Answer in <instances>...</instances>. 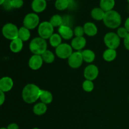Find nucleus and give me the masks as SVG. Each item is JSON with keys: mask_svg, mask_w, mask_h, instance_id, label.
Returning a JSON list of instances; mask_svg holds the SVG:
<instances>
[{"mask_svg": "<svg viewBox=\"0 0 129 129\" xmlns=\"http://www.w3.org/2000/svg\"><path fill=\"white\" fill-rule=\"evenodd\" d=\"M19 28L12 23H8L2 28V34L5 39L10 40H15L18 38Z\"/></svg>", "mask_w": 129, "mask_h": 129, "instance_id": "obj_5", "label": "nucleus"}, {"mask_svg": "<svg viewBox=\"0 0 129 129\" xmlns=\"http://www.w3.org/2000/svg\"><path fill=\"white\" fill-rule=\"evenodd\" d=\"M46 0H33L31 4V7L34 13H40L45 10L47 8Z\"/></svg>", "mask_w": 129, "mask_h": 129, "instance_id": "obj_15", "label": "nucleus"}, {"mask_svg": "<svg viewBox=\"0 0 129 129\" xmlns=\"http://www.w3.org/2000/svg\"><path fill=\"white\" fill-rule=\"evenodd\" d=\"M63 18V25H67V26H70V23H71V17L69 15H66V16H62Z\"/></svg>", "mask_w": 129, "mask_h": 129, "instance_id": "obj_34", "label": "nucleus"}, {"mask_svg": "<svg viewBox=\"0 0 129 129\" xmlns=\"http://www.w3.org/2000/svg\"><path fill=\"white\" fill-rule=\"evenodd\" d=\"M84 33L88 37H94L98 34V28L93 22H86L83 25Z\"/></svg>", "mask_w": 129, "mask_h": 129, "instance_id": "obj_16", "label": "nucleus"}, {"mask_svg": "<svg viewBox=\"0 0 129 129\" xmlns=\"http://www.w3.org/2000/svg\"><path fill=\"white\" fill-rule=\"evenodd\" d=\"M82 88L84 91L87 92V93H90V92L93 91V90L94 89V83L92 81L86 79L85 81H83V84H82Z\"/></svg>", "mask_w": 129, "mask_h": 129, "instance_id": "obj_29", "label": "nucleus"}, {"mask_svg": "<svg viewBox=\"0 0 129 129\" xmlns=\"http://www.w3.org/2000/svg\"><path fill=\"white\" fill-rule=\"evenodd\" d=\"M44 63L41 55H33L28 60V66L31 70L37 71L42 68Z\"/></svg>", "mask_w": 129, "mask_h": 129, "instance_id": "obj_11", "label": "nucleus"}, {"mask_svg": "<svg viewBox=\"0 0 129 129\" xmlns=\"http://www.w3.org/2000/svg\"><path fill=\"white\" fill-rule=\"evenodd\" d=\"M31 32L29 29L25 27L24 26H21L19 28L18 38L21 39L23 42H26L30 39Z\"/></svg>", "mask_w": 129, "mask_h": 129, "instance_id": "obj_24", "label": "nucleus"}, {"mask_svg": "<svg viewBox=\"0 0 129 129\" xmlns=\"http://www.w3.org/2000/svg\"><path fill=\"white\" fill-rule=\"evenodd\" d=\"M47 111V106L42 102L36 103L33 107V112L35 115H43L46 113Z\"/></svg>", "mask_w": 129, "mask_h": 129, "instance_id": "obj_20", "label": "nucleus"}, {"mask_svg": "<svg viewBox=\"0 0 129 129\" xmlns=\"http://www.w3.org/2000/svg\"><path fill=\"white\" fill-rule=\"evenodd\" d=\"M69 8L73 9L75 7L76 3L75 1H74V0H69Z\"/></svg>", "mask_w": 129, "mask_h": 129, "instance_id": "obj_38", "label": "nucleus"}, {"mask_svg": "<svg viewBox=\"0 0 129 129\" xmlns=\"http://www.w3.org/2000/svg\"><path fill=\"white\" fill-rule=\"evenodd\" d=\"M42 89L33 83H29L25 85L23 88L21 96L25 103L28 104H32L40 99Z\"/></svg>", "mask_w": 129, "mask_h": 129, "instance_id": "obj_1", "label": "nucleus"}, {"mask_svg": "<svg viewBox=\"0 0 129 129\" xmlns=\"http://www.w3.org/2000/svg\"><path fill=\"white\" fill-rule=\"evenodd\" d=\"M7 129H19V126L16 123H11L8 125Z\"/></svg>", "mask_w": 129, "mask_h": 129, "instance_id": "obj_37", "label": "nucleus"}, {"mask_svg": "<svg viewBox=\"0 0 129 129\" xmlns=\"http://www.w3.org/2000/svg\"><path fill=\"white\" fill-rule=\"evenodd\" d=\"M58 34L61 36L62 39L64 40H70L74 36V30L71 26L67 25H61L58 28Z\"/></svg>", "mask_w": 129, "mask_h": 129, "instance_id": "obj_13", "label": "nucleus"}, {"mask_svg": "<svg viewBox=\"0 0 129 129\" xmlns=\"http://www.w3.org/2000/svg\"><path fill=\"white\" fill-rule=\"evenodd\" d=\"M23 47V42L19 38L11 40L10 44V49L12 52L17 54L20 52Z\"/></svg>", "mask_w": 129, "mask_h": 129, "instance_id": "obj_17", "label": "nucleus"}, {"mask_svg": "<svg viewBox=\"0 0 129 129\" xmlns=\"http://www.w3.org/2000/svg\"><path fill=\"white\" fill-rule=\"evenodd\" d=\"M49 43H50V45L52 47L57 48L58 46L62 44V38L61 37L59 34H55L54 33L50 39H49Z\"/></svg>", "mask_w": 129, "mask_h": 129, "instance_id": "obj_25", "label": "nucleus"}, {"mask_svg": "<svg viewBox=\"0 0 129 129\" xmlns=\"http://www.w3.org/2000/svg\"><path fill=\"white\" fill-rule=\"evenodd\" d=\"M128 34V31H127V29L124 26L123 27H119L117 28V34L120 39H124Z\"/></svg>", "mask_w": 129, "mask_h": 129, "instance_id": "obj_30", "label": "nucleus"}, {"mask_svg": "<svg viewBox=\"0 0 129 129\" xmlns=\"http://www.w3.org/2000/svg\"><path fill=\"white\" fill-rule=\"evenodd\" d=\"M54 27L50 21H42L38 26V34L39 37L45 40H47L54 34Z\"/></svg>", "mask_w": 129, "mask_h": 129, "instance_id": "obj_6", "label": "nucleus"}, {"mask_svg": "<svg viewBox=\"0 0 129 129\" xmlns=\"http://www.w3.org/2000/svg\"><path fill=\"white\" fill-rule=\"evenodd\" d=\"M46 1H50V0H46Z\"/></svg>", "mask_w": 129, "mask_h": 129, "instance_id": "obj_44", "label": "nucleus"}, {"mask_svg": "<svg viewBox=\"0 0 129 129\" xmlns=\"http://www.w3.org/2000/svg\"><path fill=\"white\" fill-rule=\"evenodd\" d=\"M54 5L58 11H64L69 8V0H56Z\"/></svg>", "mask_w": 129, "mask_h": 129, "instance_id": "obj_28", "label": "nucleus"}, {"mask_svg": "<svg viewBox=\"0 0 129 129\" xmlns=\"http://www.w3.org/2000/svg\"><path fill=\"white\" fill-rule=\"evenodd\" d=\"M32 129H40V128H32Z\"/></svg>", "mask_w": 129, "mask_h": 129, "instance_id": "obj_42", "label": "nucleus"}, {"mask_svg": "<svg viewBox=\"0 0 129 129\" xmlns=\"http://www.w3.org/2000/svg\"><path fill=\"white\" fill-rule=\"evenodd\" d=\"M40 100L41 102L45 103V104H50L53 101V95L49 91L42 89Z\"/></svg>", "mask_w": 129, "mask_h": 129, "instance_id": "obj_23", "label": "nucleus"}, {"mask_svg": "<svg viewBox=\"0 0 129 129\" xmlns=\"http://www.w3.org/2000/svg\"><path fill=\"white\" fill-rule=\"evenodd\" d=\"M103 22L108 28H118L122 23V16L116 10H111L105 12Z\"/></svg>", "mask_w": 129, "mask_h": 129, "instance_id": "obj_2", "label": "nucleus"}, {"mask_svg": "<svg viewBox=\"0 0 129 129\" xmlns=\"http://www.w3.org/2000/svg\"><path fill=\"white\" fill-rule=\"evenodd\" d=\"M1 129H7V128H5V127H2V128H1Z\"/></svg>", "mask_w": 129, "mask_h": 129, "instance_id": "obj_41", "label": "nucleus"}, {"mask_svg": "<svg viewBox=\"0 0 129 129\" xmlns=\"http://www.w3.org/2000/svg\"><path fill=\"white\" fill-rule=\"evenodd\" d=\"M124 27L127 29V30L129 33V17L127 18L126 19L125 21Z\"/></svg>", "mask_w": 129, "mask_h": 129, "instance_id": "obj_39", "label": "nucleus"}, {"mask_svg": "<svg viewBox=\"0 0 129 129\" xmlns=\"http://www.w3.org/2000/svg\"><path fill=\"white\" fill-rule=\"evenodd\" d=\"M1 6H2L3 8L6 11H10V10H13V8L11 6V0H6Z\"/></svg>", "mask_w": 129, "mask_h": 129, "instance_id": "obj_33", "label": "nucleus"}, {"mask_svg": "<svg viewBox=\"0 0 129 129\" xmlns=\"http://www.w3.org/2000/svg\"><path fill=\"white\" fill-rule=\"evenodd\" d=\"M86 40L84 37H75L71 40V45L73 49L76 51H81L85 47Z\"/></svg>", "mask_w": 129, "mask_h": 129, "instance_id": "obj_14", "label": "nucleus"}, {"mask_svg": "<svg viewBox=\"0 0 129 129\" xmlns=\"http://www.w3.org/2000/svg\"><path fill=\"white\" fill-rule=\"evenodd\" d=\"M11 6L13 9L21 8L23 6V0H11Z\"/></svg>", "mask_w": 129, "mask_h": 129, "instance_id": "obj_32", "label": "nucleus"}, {"mask_svg": "<svg viewBox=\"0 0 129 129\" xmlns=\"http://www.w3.org/2000/svg\"><path fill=\"white\" fill-rule=\"evenodd\" d=\"M73 30H74V35H75V37H84V35L85 34L83 26H77L74 28Z\"/></svg>", "mask_w": 129, "mask_h": 129, "instance_id": "obj_31", "label": "nucleus"}, {"mask_svg": "<svg viewBox=\"0 0 129 129\" xmlns=\"http://www.w3.org/2000/svg\"><path fill=\"white\" fill-rule=\"evenodd\" d=\"M120 39L117 33L110 31L105 35L103 42H104L105 45L107 47L108 49L116 50L120 45Z\"/></svg>", "mask_w": 129, "mask_h": 129, "instance_id": "obj_4", "label": "nucleus"}, {"mask_svg": "<svg viewBox=\"0 0 129 129\" xmlns=\"http://www.w3.org/2000/svg\"><path fill=\"white\" fill-rule=\"evenodd\" d=\"M123 44H124V47H125V49L129 51V34L123 39Z\"/></svg>", "mask_w": 129, "mask_h": 129, "instance_id": "obj_35", "label": "nucleus"}, {"mask_svg": "<svg viewBox=\"0 0 129 129\" xmlns=\"http://www.w3.org/2000/svg\"><path fill=\"white\" fill-rule=\"evenodd\" d=\"M73 53V47L70 44L67 43H62L55 48V55L61 59H68Z\"/></svg>", "mask_w": 129, "mask_h": 129, "instance_id": "obj_8", "label": "nucleus"}, {"mask_svg": "<svg viewBox=\"0 0 129 129\" xmlns=\"http://www.w3.org/2000/svg\"><path fill=\"white\" fill-rule=\"evenodd\" d=\"M128 101H129V96H128Z\"/></svg>", "mask_w": 129, "mask_h": 129, "instance_id": "obj_45", "label": "nucleus"}, {"mask_svg": "<svg viewBox=\"0 0 129 129\" xmlns=\"http://www.w3.org/2000/svg\"><path fill=\"white\" fill-rule=\"evenodd\" d=\"M105 15V11L100 7H96L91 11V16L96 21H103Z\"/></svg>", "mask_w": 129, "mask_h": 129, "instance_id": "obj_18", "label": "nucleus"}, {"mask_svg": "<svg viewBox=\"0 0 129 129\" xmlns=\"http://www.w3.org/2000/svg\"><path fill=\"white\" fill-rule=\"evenodd\" d=\"M23 24L30 30H34L40 25V17L35 13H29L24 17Z\"/></svg>", "mask_w": 129, "mask_h": 129, "instance_id": "obj_7", "label": "nucleus"}, {"mask_svg": "<svg viewBox=\"0 0 129 129\" xmlns=\"http://www.w3.org/2000/svg\"><path fill=\"white\" fill-rule=\"evenodd\" d=\"M13 81L9 76H5L0 79V91L7 93L11 91L13 87Z\"/></svg>", "mask_w": 129, "mask_h": 129, "instance_id": "obj_12", "label": "nucleus"}, {"mask_svg": "<svg viewBox=\"0 0 129 129\" xmlns=\"http://www.w3.org/2000/svg\"><path fill=\"white\" fill-rule=\"evenodd\" d=\"M41 55L44 62L47 64H51L55 60V55L49 50H47Z\"/></svg>", "mask_w": 129, "mask_h": 129, "instance_id": "obj_26", "label": "nucleus"}, {"mask_svg": "<svg viewBox=\"0 0 129 129\" xmlns=\"http://www.w3.org/2000/svg\"><path fill=\"white\" fill-rule=\"evenodd\" d=\"M99 74V69L94 64H90L88 65L84 69L83 76L84 78L87 80L94 81L97 78Z\"/></svg>", "mask_w": 129, "mask_h": 129, "instance_id": "obj_10", "label": "nucleus"}, {"mask_svg": "<svg viewBox=\"0 0 129 129\" xmlns=\"http://www.w3.org/2000/svg\"><path fill=\"white\" fill-rule=\"evenodd\" d=\"M84 62L81 51L73 52L69 59H68V65L73 69H78L80 68Z\"/></svg>", "mask_w": 129, "mask_h": 129, "instance_id": "obj_9", "label": "nucleus"}, {"mask_svg": "<svg viewBox=\"0 0 129 129\" xmlns=\"http://www.w3.org/2000/svg\"><path fill=\"white\" fill-rule=\"evenodd\" d=\"M115 6V0H100V7L105 12L113 10Z\"/></svg>", "mask_w": 129, "mask_h": 129, "instance_id": "obj_21", "label": "nucleus"}, {"mask_svg": "<svg viewBox=\"0 0 129 129\" xmlns=\"http://www.w3.org/2000/svg\"><path fill=\"white\" fill-rule=\"evenodd\" d=\"M50 23L52 24L54 28L55 27H58L59 28L61 25H62L63 23V18L62 16H60V15H54L53 16H52V17L50 18V20H49Z\"/></svg>", "mask_w": 129, "mask_h": 129, "instance_id": "obj_27", "label": "nucleus"}, {"mask_svg": "<svg viewBox=\"0 0 129 129\" xmlns=\"http://www.w3.org/2000/svg\"><path fill=\"white\" fill-rule=\"evenodd\" d=\"M83 60L88 64H91L96 58V54L91 49H84L81 51Z\"/></svg>", "mask_w": 129, "mask_h": 129, "instance_id": "obj_19", "label": "nucleus"}, {"mask_svg": "<svg viewBox=\"0 0 129 129\" xmlns=\"http://www.w3.org/2000/svg\"><path fill=\"white\" fill-rule=\"evenodd\" d=\"M117 56V50H115V49H107L103 53V59L106 62L113 61L116 59Z\"/></svg>", "mask_w": 129, "mask_h": 129, "instance_id": "obj_22", "label": "nucleus"}, {"mask_svg": "<svg viewBox=\"0 0 129 129\" xmlns=\"http://www.w3.org/2000/svg\"><path fill=\"white\" fill-rule=\"evenodd\" d=\"M127 2H128V3H129V0H127Z\"/></svg>", "mask_w": 129, "mask_h": 129, "instance_id": "obj_43", "label": "nucleus"}, {"mask_svg": "<svg viewBox=\"0 0 129 129\" xmlns=\"http://www.w3.org/2000/svg\"><path fill=\"white\" fill-rule=\"evenodd\" d=\"M0 105L2 106L5 102V93L0 91Z\"/></svg>", "mask_w": 129, "mask_h": 129, "instance_id": "obj_36", "label": "nucleus"}, {"mask_svg": "<svg viewBox=\"0 0 129 129\" xmlns=\"http://www.w3.org/2000/svg\"><path fill=\"white\" fill-rule=\"evenodd\" d=\"M6 0H0V5H2Z\"/></svg>", "mask_w": 129, "mask_h": 129, "instance_id": "obj_40", "label": "nucleus"}, {"mask_svg": "<svg viewBox=\"0 0 129 129\" xmlns=\"http://www.w3.org/2000/svg\"><path fill=\"white\" fill-rule=\"evenodd\" d=\"M29 49L34 55H42L47 50L46 40L40 37L34 38L29 44Z\"/></svg>", "mask_w": 129, "mask_h": 129, "instance_id": "obj_3", "label": "nucleus"}]
</instances>
